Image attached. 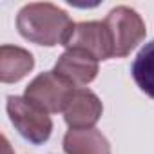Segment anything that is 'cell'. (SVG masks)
I'll list each match as a JSON object with an SVG mask.
<instances>
[{
  "instance_id": "1",
  "label": "cell",
  "mask_w": 154,
  "mask_h": 154,
  "mask_svg": "<svg viewBox=\"0 0 154 154\" xmlns=\"http://www.w3.org/2000/svg\"><path fill=\"white\" fill-rule=\"evenodd\" d=\"M17 29L18 33L38 45H63L74 24L71 17L58 6L51 2H33L26 4L17 15Z\"/></svg>"
},
{
  "instance_id": "2",
  "label": "cell",
  "mask_w": 154,
  "mask_h": 154,
  "mask_svg": "<svg viewBox=\"0 0 154 154\" xmlns=\"http://www.w3.org/2000/svg\"><path fill=\"white\" fill-rule=\"evenodd\" d=\"M8 114L22 138L33 145H42L53 132V120L45 111L31 103L26 96H8Z\"/></svg>"
},
{
  "instance_id": "3",
  "label": "cell",
  "mask_w": 154,
  "mask_h": 154,
  "mask_svg": "<svg viewBox=\"0 0 154 154\" xmlns=\"http://www.w3.org/2000/svg\"><path fill=\"white\" fill-rule=\"evenodd\" d=\"M103 24L107 26L112 40L114 58H125L147 35V27L141 17L127 6H116L111 9Z\"/></svg>"
},
{
  "instance_id": "4",
  "label": "cell",
  "mask_w": 154,
  "mask_h": 154,
  "mask_svg": "<svg viewBox=\"0 0 154 154\" xmlns=\"http://www.w3.org/2000/svg\"><path fill=\"white\" fill-rule=\"evenodd\" d=\"M74 89L76 85L67 82L63 76L56 74L54 71H47L29 82V85L26 87V98L47 114H54L65 111Z\"/></svg>"
},
{
  "instance_id": "5",
  "label": "cell",
  "mask_w": 154,
  "mask_h": 154,
  "mask_svg": "<svg viewBox=\"0 0 154 154\" xmlns=\"http://www.w3.org/2000/svg\"><path fill=\"white\" fill-rule=\"evenodd\" d=\"M63 45L67 49L85 51L93 58H96L98 62L114 58L112 40H111L109 29L103 22H96V20L74 24V29H72L69 40Z\"/></svg>"
},
{
  "instance_id": "6",
  "label": "cell",
  "mask_w": 154,
  "mask_h": 154,
  "mask_svg": "<svg viewBox=\"0 0 154 154\" xmlns=\"http://www.w3.org/2000/svg\"><path fill=\"white\" fill-rule=\"evenodd\" d=\"M102 112L103 105L91 89L76 87L63 111V118L71 129H93L102 118Z\"/></svg>"
},
{
  "instance_id": "7",
  "label": "cell",
  "mask_w": 154,
  "mask_h": 154,
  "mask_svg": "<svg viewBox=\"0 0 154 154\" xmlns=\"http://www.w3.org/2000/svg\"><path fill=\"white\" fill-rule=\"evenodd\" d=\"M54 72L72 85H87L98 74V60L80 49H67L56 62Z\"/></svg>"
},
{
  "instance_id": "8",
  "label": "cell",
  "mask_w": 154,
  "mask_h": 154,
  "mask_svg": "<svg viewBox=\"0 0 154 154\" xmlns=\"http://www.w3.org/2000/svg\"><path fill=\"white\" fill-rule=\"evenodd\" d=\"M35 67V58L27 49L4 44L0 47V80L4 84L20 82Z\"/></svg>"
},
{
  "instance_id": "9",
  "label": "cell",
  "mask_w": 154,
  "mask_h": 154,
  "mask_svg": "<svg viewBox=\"0 0 154 154\" xmlns=\"http://www.w3.org/2000/svg\"><path fill=\"white\" fill-rule=\"evenodd\" d=\"M65 154H111L109 140L96 129H71L63 136Z\"/></svg>"
},
{
  "instance_id": "10",
  "label": "cell",
  "mask_w": 154,
  "mask_h": 154,
  "mask_svg": "<svg viewBox=\"0 0 154 154\" xmlns=\"http://www.w3.org/2000/svg\"><path fill=\"white\" fill-rule=\"evenodd\" d=\"M131 72L136 85L154 100V40L140 49L132 62Z\"/></svg>"
},
{
  "instance_id": "11",
  "label": "cell",
  "mask_w": 154,
  "mask_h": 154,
  "mask_svg": "<svg viewBox=\"0 0 154 154\" xmlns=\"http://www.w3.org/2000/svg\"><path fill=\"white\" fill-rule=\"evenodd\" d=\"M4 154H9V143L6 138H4Z\"/></svg>"
}]
</instances>
